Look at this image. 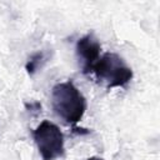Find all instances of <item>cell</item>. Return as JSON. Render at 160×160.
I'll return each instance as SVG.
<instances>
[{"label":"cell","instance_id":"obj_1","mask_svg":"<svg viewBox=\"0 0 160 160\" xmlns=\"http://www.w3.org/2000/svg\"><path fill=\"white\" fill-rule=\"evenodd\" d=\"M51 105L56 115L69 124L79 122L86 110L84 95L71 81L59 82L52 88Z\"/></svg>","mask_w":160,"mask_h":160},{"label":"cell","instance_id":"obj_2","mask_svg":"<svg viewBox=\"0 0 160 160\" xmlns=\"http://www.w3.org/2000/svg\"><path fill=\"white\" fill-rule=\"evenodd\" d=\"M90 74L106 88L125 86L132 79V70L124 59L115 52H105L92 65Z\"/></svg>","mask_w":160,"mask_h":160},{"label":"cell","instance_id":"obj_3","mask_svg":"<svg viewBox=\"0 0 160 160\" xmlns=\"http://www.w3.org/2000/svg\"><path fill=\"white\" fill-rule=\"evenodd\" d=\"M38 150L44 160H55L64 154V135L58 125L44 120L32 132Z\"/></svg>","mask_w":160,"mask_h":160},{"label":"cell","instance_id":"obj_4","mask_svg":"<svg viewBox=\"0 0 160 160\" xmlns=\"http://www.w3.org/2000/svg\"><path fill=\"white\" fill-rule=\"evenodd\" d=\"M75 49H76V55L81 61L82 71L85 74H89L91 71L92 65L100 58V50H101L100 42L92 34H88L78 40Z\"/></svg>","mask_w":160,"mask_h":160},{"label":"cell","instance_id":"obj_5","mask_svg":"<svg viewBox=\"0 0 160 160\" xmlns=\"http://www.w3.org/2000/svg\"><path fill=\"white\" fill-rule=\"evenodd\" d=\"M46 61V56H45V52L44 51H38L35 54H32L28 62H26V70L30 75H34L41 66L42 64Z\"/></svg>","mask_w":160,"mask_h":160},{"label":"cell","instance_id":"obj_6","mask_svg":"<svg viewBox=\"0 0 160 160\" xmlns=\"http://www.w3.org/2000/svg\"><path fill=\"white\" fill-rule=\"evenodd\" d=\"M86 160H104V159L100 156H91V158H88Z\"/></svg>","mask_w":160,"mask_h":160}]
</instances>
